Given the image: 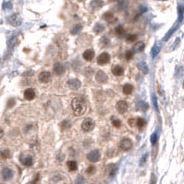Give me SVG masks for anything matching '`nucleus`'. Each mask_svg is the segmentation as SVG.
<instances>
[{
	"label": "nucleus",
	"instance_id": "1",
	"mask_svg": "<svg viewBox=\"0 0 184 184\" xmlns=\"http://www.w3.org/2000/svg\"><path fill=\"white\" fill-rule=\"evenodd\" d=\"M71 107L72 110L75 114V116H82L86 112L87 109V104L86 100L82 96H77L73 98L71 102Z\"/></svg>",
	"mask_w": 184,
	"mask_h": 184
},
{
	"label": "nucleus",
	"instance_id": "2",
	"mask_svg": "<svg viewBox=\"0 0 184 184\" xmlns=\"http://www.w3.org/2000/svg\"><path fill=\"white\" fill-rule=\"evenodd\" d=\"M94 126H96V124H94L93 120L90 118H88L83 120V122L81 124V129L84 131H91L94 129Z\"/></svg>",
	"mask_w": 184,
	"mask_h": 184
},
{
	"label": "nucleus",
	"instance_id": "3",
	"mask_svg": "<svg viewBox=\"0 0 184 184\" xmlns=\"http://www.w3.org/2000/svg\"><path fill=\"white\" fill-rule=\"evenodd\" d=\"M20 161L21 163L25 167H31L34 164V158L31 155L28 154H22L20 156Z\"/></svg>",
	"mask_w": 184,
	"mask_h": 184
},
{
	"label": "nucleus",
	"instance_id": "4",
	"mask_svg": "<svg viewBox=\"0 0 184 184\" xmlns=\"http://www.w3.org/2000/svg\"><path fill=\"white\" fill-rule=\"evenodd\" d=\"M118 146H119L120 150L125 151V152L129 151L132 147V142H131V139H129V138H124V139H122V140L119 142Z\"/></svg>",
	"mask_w": 184,
	"mask_h": 184
},
{
	"label": "nucleus",
	"instance_id": "5",
	"mask_svg": "<svg viewBox=\"0 0 184 184\" xmlns=\"http://www.w3.org/2000/svg\"><path fill=\"white\" fill-rule=\"evenodd\" d=\"M100 157H101V153H100L99 150H93L87 155L88 160L90 162H93V163L98 162L99 159H100Z\"/></svg>",
	"mask_w": 184,
	"mask_h": 184
},
{
	"label": "nucleus",
	"instance_id": "6",
	"mask_svg": "<svg viewBox=\"0 0 184 184\" xmlns=\"http://www.w3.org/2000/svg\"><path fill=\"white\" fill-rule=\"evenodd\" d=\"M109 61H110V56H109L108 53H106V52L100 54L99 56L97 58V64L101 65V66H104V65L107 64Z\"/></svg>",
	"mask_w": 184,
	"mask_h": 184
},
{
	"label": "nucleus",
	"instance_id": "7",
	"mask_svg": "<svg viewBox=\"0 0 184 184\" xmlns=\"http://www.w3.org/2000/svg\"><path fill=\"white\" fill-rule=\"evenodd\" d=\"M128 107H129L128 103H127L125 100H119L116 105V108L120 114L126 113L127 110H128Z\"/></svg>",
	"mask_w": 184,
	"mask_h": 184
},
{
	"label": "nucleus",
	"instance_id": "8",
	"mask_svg": "<svg viewBox=\"0 0 184 184\" xmlns=\"http://www.w3.org/2000/svg\"><path fill=\"white\" fill-rule=\"evenodd\" d=\"M50 79H51V73L49 71H43L38 76V80L42 83H47Z\"/></svg>",
	"mask_w": 184,
	"mask_h": 184
},
{
	"label": "nucleus",
	"instance_id": "9",
	"mask_svg": "<svg viewBox=\"0 0 184 184\" xmlns=\"http://www.w3.org/2000/svg\"><path fill=\"white\" fill-rule=\"evenodd\" d=\"M68 87L72 89V90H78V89L81 88V82L78 80V79H71V80H68Z\"/></svg>",
	"mask_w": 184,
	"mask_h": 184
},
{
	"label": "nucleus",
	"instance_id": "10",
	"mask_svg": "<svg viewBox=\"0 0 184 184\" xmlns=\"http://www.w3.org/2000/svg\"><path fill=\"white\" fill-rule=\"evenodd\" d=\"M107 79H108V77L103 71H99L96 75V80L100 83H105V82H106Z\"/></svg>",
	"mask_w": 184,
	"mask_h": 184
},
{
	"label": "nucleus",
	"instance_id": "11",
	"mask_svg": "<svg viewBox=\"0 0 184 184\" xmlns=\"http://www.w3.org/2000/svg\"><path fill=\"white\" fill-rule=\"evenodd\" d=\"M24 98L28 100V101H31L35 98V92L34 89L31 88H28L24 91Z\"/></svg>",
	"mask_w": 184,
	"mask_h": 184
},
{
	"label": "nucleus",
	"instance_id": "12",
	"mask_svg": "<svg viewBox=\"0 0 184 184\" xmlns=\"http://www.w3.org/2000/svg\"><path fill=\"white\" fill-rule=\"evenodd\" d=\"M66 68L64 67V65L62 64V63H56V64L54 65V71L56 75H62L63 73L65 72Z\"/></svg>",
	"mask_w": 184,
	"mask_h": 184
},
{
	"label": "nucleus",
	"instance_id": "13",
	"mask_svg": "<svg viewBox=\"0 0 184 184\" xmlns=\"http://www.w3.org/2000/svg\"><path fill=\"white\" fill-rule=\"evenodd\" d=\"M1 175H2V178L5 180H9L11 179L12 177H13V171L9 168H6L2 170Z\"/></svg>",
	"mask_w": 184,
	"mask_h": 184
},
{
	"label": "nucleus",
	"instance_id": "14",
	"mask_svg": "<svg viewBox=\"0 0 184 184\" xmlns=\"http://www.w3.org/2000/svg\"><path fill=\"white\" fill-rule=\"evenodd\" d=\"M82 56L86 61H92L94 56V51L92 49H87L82 54Z\"/></svg>",
	"mask_w": 184,
	"mask_h": 184
},
{
	"label": "nucleus",
	"instance_id": "15",
	"mask_svg": "<svg viewBox=\"0 0 184 184\" xmlns=\"http://www.w3.org/2000/svg\"><path fill=\"white\" fill-rule=\"evenodd\" d=\"M112 73L115 76H121L124 73V68L121 66L116 65V66H114L113 68H112Z\"/></svg>",
	"mask_w": 184,
	"mask_h": 184
},
{
	"label": "nucleus",
	"instance_id": "16",
	"mask_svg": "<svg viewBox=\"0 0 184 184\" xmlns=\"http://www.w3.org/2000/svg\"><path fill=\"white\" fill-rule=\"evenodd\" d=\"M144 47H145V44H144V43L143 42H137L134 46H133V47H132V51L133 52H142V51H143V49H144Z\"/></svg>",
	"mask_w": 184,
	"mask_h": 184
},
{
	"label": "nucleus",
	"instance_id": "17",
	"mask_svg": "<svg viewBox=\"0 0 184 184\" xmlns=\"http://www.w3.org/2000/svg\"><path fill=\"white\" fill-rule=\"evenodd\" d=\"M104 5V2L102 0H93L91 2V7L94 9H97L99 8H101Z\"/></svg>",
	"mask_w": 184,
	"mask_h": 184
},
{
	"label": "nucleus",
	"instance_id": "18",
	"mask_svg": "<svg viewBox=\"0 0 184 184\" xmlns=\"http://www.w3.org/2000/svg\"><path fill=\"white\" fill-rule=\"evenodd\" d=\"M133 92V86L130 83H127L123 86V93L127 96H129L131 93Z\"/></svg>",
	"mask_w": 184,
	"mask_h": 184
},
{
	"label": "nucleus",
	"instance_id": "19",
	"mask_svg": "<svg viewBox=\"0 0 184 184\" xmlns=\"http://www.w3.org/2000/svg\"><path fill=\"white\" fill-rule=\"evenodd\" d=\"M103 19L105 21H108V22H111V21H113L114 20H115V18H114V15H113V13L112 12H106V13L103 15Z\"/></svg>",
	"mask_w": 184,
	"mask_h": 184
},
{
	"label": "nucleus",
	"instance_id": "20",
	"mask_svg": "<svg viewBox=\"0 0 184 184\" xmlns=\"http://www.w3.org/2000/svg\"><path fill=\"white\" fill-rule=\"evenodd\" d=\"M108 175L111 177V178H113L114 176H115V174H116V172H117V167H116V165H114V164H111V165H109L108 167Z\"/></svg>",
	"mask_w": 184,
	"mask_h": 184
},
{
	"label": "nucleus",
	"instance_id": "21",
	"mask_svg": "<svg viewBox=\"0 0 184 184\" xmlns=\"http://www.w3.org/2000/svg\"><path fill=\"white\" fill-rule=\"evenodd\" d=\"M67 166H68V169L71 171H75L76 169H77V168H78V164H77V162H76V161L71 160V161H68L67 163Z\"/></svg>",
	"mask_w": 184,
	"mask_h": 184
},
{
	"label": "nucleus",
	"instance_id": "22",
	"mask_svg": "<svg viewBox=\"0 0 184 184\" xmlns=\"http://www.w3.org/2000/svg\"><path fill=\"white\" fill-rule=\"evenodd\" d=\"M81 29H82V26H81V24H78V25H76V26L71 31V34L76 35V34H78L80 33Z\"/></svg>",
	"mask_w": 184,
	"mask_h": 184
},
{
	"label": "nucleus",
	"instance_id": "23",
	"mask_svg": "<svg viewBox=\"0 0 184 184\" xmlns=\"http://www.w3.org/2000/svg\"><path fill=\"white\" fill-rule=\"evenodd\" d=\"M105 30V27H104V25H102V24H100V23H97L96 25V27L93 28V31H96V34H100L101 31H103Z\"/></svg>",
	"mask_w": 184,
	"mask_h": 184
},
{
	"label": "nucleus",
	"instance_id": "24",
	"mask_svg": "<svg viewBox=\"0 0 184 184\" xmlns=\"http://www.w3.org/2000/svg\"><path fill=\"white\" fill-rule=\"evenodd\" d=\"M137 39H138V36L136 34H129L126 38V41L128 43H132V42H135Z\"/></svg>",
	"mask_w": 184,
	"mask_h": 184
},
{
	"label": "nucleus",
	"instance_id": "25",
	"mask_svg": "<svg viewBox=\"0 0 184 184\" xmlns=\"http://www.w3.org/2000/svg\"><path fill=\"white\" fill-rule=\"evenodd\" d=\"M138 67H139V68H140L143 73H147L148 72V68L146 67V65H145V63H143V62L139 63Z\"/></svg>",
	"mask_w": 184,
	"mask_h": 184
},
{
	"label": "nucleus",
	"instance_id": "26",
	"mask_svg": "<svg viewBox=\"0 0 184 184\" xmlns=\"http://www.w3.org/2000/svg\"><path fill=\"white\" fill-rule=\"evenodd\" d=\"M145 120L143 118H138L137 119H136V125L139 127V128H143V127L145 125Z\"/></svg>",
	"mask_w": 184,
	"mask_h": 184
},
{
	"label": "nucleus",
	"instance_id": "27",
	"mask_svg": "<svg viewBox=\"0 0 184 184\" xmlns=\"http://www.w3.org/2000/svg\"><path fill=\"white\" fill-rule=\"evenodd\" d=\"M115 31H116L117 35H118V36H122V35L124 34V33H125V31H124V29H123V27L121 26V25H119V26H118V27L116 28Z\"/></svg>",
	"mask_w": 184,
	"mask_h": 184
},
{
	"label": "nucleus",
	"instance_id": "28",
	"mask_svg": "<svg viewBox=\"0 0 184 184\" xmlns=\"http://www.w3.org/2000/svg\"><path fill=\"white\" fill-rule=\"evenodd\" d=\"M0 156L2 158H9L10 156V153L9 150H2L0 151Z\"/></svg>",
	"mask_w": 184,
	"mask_h": 184
},
{
	"label": "nucleus",
	"instance_id": "29",
	"mask_svg": "<svg viewBox=\"0 0 184 184\" xmlns=\"http://www.w3.org/2000/svg\"><path fill=\"white\" fill-rule=\"evenodd\" d=\"M112 124H113L114 127H116V128H120V126H121V121L118 118H113L112 119Z\"/></svg>",
	"mask_w": 184,
	"mask_h": 184
},
{
	"label": "nucleus",
	"instance_id": "30",
	"mask_svg": "<svg viewBox=\"0 0 184 184\" xmlns=\"http://www.w3.org/2000/svg\"><path fill=\"white\" fill-rule=\"evenodd\" d=\"M159 52H160V47H159V46H155L153 48V50H152V56H153V58L156 56Z\"/></svg>",
	"mask_w": 184,
	"mask_h": 184
},
{
	"label": "nucleus",
	"instance_id": "31",
	"mask_svg": "<svg viewBox=\"0 0 184 184\" xmlns=\"http://www.w3.org/2000/svg\"><path fill=\"white\" fill-rule=\"evenodd\" d=\"M133 55H134V52H133L132 50H131H131H130V51H127L126 52V55H125L126 59L127 60H131L133 58Z\"/></svg>",
	"mask_w": 184,
	"mask_h": 184
},
{
	"label": "nucleus",
	"instance_id": "32",
	"mask_svg": "<svg viewBox=\"0 0 184 184\" xmlns=\"http://www.w3.org/2000/svg\"><path fill=\"white\" fill-rule=\"evenodd\" d=\"M86 172L89 174V175H92L93 174L94 172H96V168H94L93 166H91V167H89L86 170Z\"/></svg>",
	"mask_w": 184,
	"mask_h": 184
},
{
	"label": "nucleus",
	"instance_id": "33",
	"mask_svg": "<svg viewBox=\"0 0 184 184\" xmlns=\"http://www.w3.org/2000/svg\"><path fill=\"white\" fill-rule=\"evenodd\" d=\"M156 142H157V134L155 132V133H153V134H152V136H151V143H153V144H155Z\"/></svg>",
	"mask_w": 184,
	"mask_h": 184
},
{
	"label": "nucleus",
	"instance_id": "34",
	"mask_svg": "<svg viewBox=\"0 0 184 184\" xmlns=\"http://www.w3.org/2000/svg\"><path fill=\"white\" fill-rule=\"evenodd\" d=\"M75 184H85V180L82 177H78V179L76 180Z\"/></svg>",
	"mask_w": 184,
	"mask_h": 184
},
{
	"label": "nucleus",
	"instance_id": "35",
	"mask_svg": "<svg viewBox=\"0 0 184 184\" xmlns=\"http://www.w3.org/2000/svg\"><path fill=\"white\" fill-rule=\"evenodd\" d=\"M128 122H129V125L132 127V126H134V123H136V119H134V118H130Z\"/></svg>",
	"mask_w": 184,
	"mask_h": 184
},
{
	"label": "nucleus",
	"instance_id": "36",
	"mask_svg": "<svg viewBox=\"0 0 184 184\" xmlns=\"http://www.w3.org/2000/svg\"><path fill=\"white\" fill-rule=\"evenodd\" d=\"M38 180H39V174H37L36 177H35V179L33 181H31V183H29V184H36V182L38 181Z\"/></svg>",
	"mask_w": 184,
	"mask_h": 184
},
{
	"label": "nucleus",
	"instance_id": "37",
	"mask_svg": "<svg viewBox=\"0 0 184 184\" xmlns=\"http://www.w3.org/2000/svg\"><path fill=\"white\" fill-rule=\"evenodd\" d=\"M3 135H4V131H3V129L1 128V127H0V139L3 137Z\"/></svg>",
	"mask_w": 184,
	"mask_h": 184
},
{
	"label": "nucleus",
	"instance_id": "38",
	"mask_svg": "<svg viewBox=\"0 0 184 184\" xmlns=\"http://www.w3.org/2000/svg\"><path fill=\"white\" fill-rule=\"evenodd\" d=\"M146 156H147V155H143V159H142V161H141V165H143V162H144V159H146Z\"/></svg>",
	"mask_w": 184,
	"mask_h": 184
},
{
	"label": "nucleus",
	"instance_id": "39",
	"mask_svg": "<svg viewBox=\"0 0 184 184\" xmlns=\"http://www.w3.org/2000/svg\"><path fill=\"white\" fill-rule=\"evenodd\" d=\"M154 103H155V108L157 109V105H156V99H155V97L154 96Z\"/></svg>",
	"mask_w": 184,
	"mask_h": 184
},
{
	"label": "nucleus",
	"instance_id": "40",
	"mask_svg": "<svg viewBox=\"0 0 184 184\" xmlns=\"http://www.w3.org/2000/svg\"><path fill=\"white\" fill-rule=\"evenodd\" d=\"M78 1H80V2H82V1H84V0H78Z\"/></svg>",
	"mask_w": 184,
	"mask_h": 184
}]
</instances>
